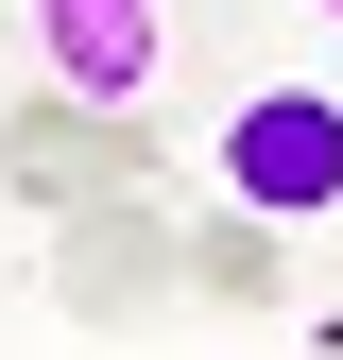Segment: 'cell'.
Segmentation results:
<instances>
[{"label":"cell","mask_w":343,"mask_h":360,"mask_svg":"<svg viewBox=\"0 0 343 360\" xmlns=\"http://www.w3.org/2000/svg\"><path fill=\"white\" fill-rule=\"evenodd\" d=\"M155 18L172 0H34V69L69 103H155Z\"/></svg>","instance_id":"277c9868"},{"label":"cell","mask_w":343,"mask_h":360,"mask_svg":"<svg viewBox=\"0 0 343 360\" xmlns=\"http://www.w3.org/2000/svg\"><path fill=\"white\" fill-rule=\"evenodd\" d=\"M224 206H257V223H326L343 206V86H257V103H224Z\"/></svg>","instance_id":"7a4b0ae2"},{"label":"cell","mask_w":343,"mask_h":360,"mask_svg":"<svg viewBox=\"0 0 343 360\" xmlns=\"http://www.w3.org/2000/svg\"><path fill=\"white\" fill-rule=\"evenodd\" d=\"M189 292H206V309H257V292H275V223H257V206L206 223V240H189Z\"/></svg>","instance_id":"5b68a950"},{"label":"cell","mask_w":343,"mask_h":360,"mask_svg":"<svg viewBox=\"0 0 343 360\" xmlns=\"http://www.w3.org/2000/svg\"><path fill=\"white\" fill-rule=\"evenodd\" d=\"M172 292H189V223H172V189L86 206L69 240H52V309H69V326H155Z\"/></svg>","instance_id":"3957f363"},{"label":"cell","mask_w":343,"mask_h":360,"mask_svg":"<svg viewBox=\"0 0 343 360\" xmlns=\"http://www.w3.org/2000/svg\"><path fill=\"white\" fill-rule=\"evenodd\" d=\"M309 18H343V0H309Z\"/></svg>","instance_id":"8992f818"},{"label":"cell","mask_w":343,"mask_h":360,"mask_svg":"<svg viewBox=\"0 0 343 360\" xmlns=\"http://www.w3.org/2000/svg\"><path fill=\"white\" fill-rule=\"evenodd\" d=\"M0 172H18V206H52V223L172 189V155H155V103H69V86L0 120Z\"/></svg>","instance_id":"6da1fadb"}]
</instances>
